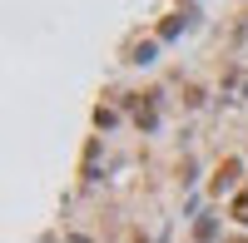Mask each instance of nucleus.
Instances as JSON below:
<instances>
[{
  "label": "nucleus",
  "instance_id": "nucleus-1",
  "mask_svg": "<svg viewBox=\"0 0 248 243\" xmlns=\"http://www.w3.org/2000/svg\"><path fill=\"white\" fill-rule=\"evenodd\" d=\"M233 213H238V218H243V224H248V194L238 198V209H233Z\"/></svg>",
  "mask_w": 248,
  "mask_h": 243
}]
</instances>
